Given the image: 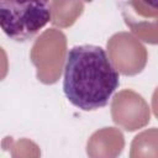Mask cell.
Wrapping results in <instances>:
<instances>
[{
  "label": "cell",
  "instance_id": "6da1fadb",
  "mask_svg": "<svg viewBox=\"0 0 158 158\" xmlns=\"http://www.w3.org/2000/svg\"><path fill=\"white\" fill-rule=\"evenodd\" d=\"M120 85V74L100 46L81 44L68 51L63 91L74 106L84 111L104 107Z\"/></svg>",
  "mask_w": 158,
  "mask_h": 158
},
{
  "label": "cell",
  "instance_id": "7a4b0ae2",
  "mask_svg": "<svg viewBox=\"0 0 158 158\" xmlns=\"http://www.w3.org/2000/svg\"><path fill=\"white\" fill-rule=\"evenodd\" d=\"M51 19V5L47 1H0L1 30L16 42L31 40Z\"/></svg>",
  "mask_w": 158,
  "mask_h": 158
}]
</instances>
